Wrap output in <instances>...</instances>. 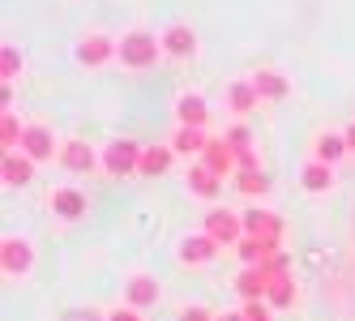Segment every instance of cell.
Masks as SVG:
<instances>
[{"instance_id":"cell-32","label":"cell","mask_w":355,"mask_h":321,"mask_svg":"<svg viewBox=\"0 0 355 321\" xmlns=\"http://www.w3.org/2000/svg\"><path fill=\"white\" fill-rule=\"evenodd\" d=\"M60 321H107V313H98V309H64Z\"/></svg>"},{"instance_id":"cell-13","label":"cell","mask_w":355,"mask_h":321,"mask_svg":"<svg viewBox=\"0 0 355 321\" xmlns=\"http://www.w3.org/2000/svg\"><path fill=\"white\" fill-rule=\"evenodd\" d=\"M218 253H223V244H218V240H210L206 232H193V236L180 240V253H175V257H180L184 266H210Z\"/></svg>"},{"instance_id":"cell-7","label":"cell","mask_w":355,"mask_h":321,"mask_svg":"<svg viewBox=\"0 0 355 321\" xmlns=\"http://www.w3.org/2000/svg\"><path fill=\"white\" fill-rule=\"evenodd\" d=\"M201 232L210 240H218L223 249H236L244 240V218H240V210H206V227Z\"/></svg>"},{"instance_id":"cell-27","label":"cell","mask_w":355,"mask_h":321,"mask_svg":"<svg viewBox=\"0 0 355 321\" xmlns=\"http://www.w3.org/2000/svg\"><path fill=\"white\" fill-rule=\"evenodd\" d=\"M21 64H26V60H21V52H17L13 43H5V47H0V73H5V82L21 78Z\"/></svg>"},{"instance_id":"cell-8","label":"cell","mask_w":355,"mask_h":321,"mask_svg":"<svg viewBox=\"0 0 355 321\" xmlns=\"http://www.w3.org/2000/svg\"><path fill=\"white\" fill-rule=\"evenodd\" d=\"M47 206H52L56 218H64V223H78V218H86L90 202H86V193L82 189H73V184H60L47 193Z\"/></svg>"},{"instance_id":"cell-11","label":"cell","mask_w":355,"mask_h":321,"mask_svg":"<svg viewBox=\"0 0 355 321\" xmlns=\"http://www.w3.org/2000/svg\"><path fill=\"white\" fill-rule=\"evenodd\" d=\"M163 300V287H159V279H150V275H129L124 279V304L129 309H155Z\"/></svg>"},{"instance_id":"cell-25","label":"cell","mask_w":355,"mask_h":321,"mask_svg":"<svg viewBox=\"0 0 355 321\" xmlns=\"http://www.w3.org/2000/svg\"><path fill=\"white\" fill-rule=\"evenodd\" d=\"M266 300H270V309H291V304L300 300V287H295V279H291V275H283V279H270Z\"/></svg>"},{"instance_id":"cell-4","label":"cell","mask_w":355,"mask_h":321,"mask_svg":"<svg viewBox=\"0 0 355 321\" xmlns=\"http://www.w3.org/2000/svg\"><path fill=\"white\" fill-rule=\"evenodd\" d=\"M0 270H5V279H31L35 270V244L26 236H5L0 240Z\"/></svg>"},{"instance_id":"cell-9","label":"cell","mask_w":355,"mask_h":321,"mask_svg":"<svg viewBox=\"0 0 355 321\" xmlns=\"http://www.w3.org/2000/svg\"><path fill=\"white\" fill-rule=\"evenodd\" d=\"M21 155L35 159V163H52V159H60V141H56V133L47 129V125H26V137H21Z\"/></svg>"},{"instance_id":"cell-35","label":"cell","mask_w":355,"mask_h":321,"mask_svg":"<svg viewBox=\"0 0 355 321\" xmlns=\"http://www.w3.org/2000/svg\"><path fill=\"white\" fill-rule=\"evenodd\" d=\"M218 321H244V313H218Z\"/></svg>"},{"instance_id":"cell-3","label":"cell","mask_w":355,"mask_h":321,"mask_svg":"<svg viewBox=\"0 0 355 321\" xmlns=\"http://www.w3.org/2000/svg\"><path fill=\"white\" fill-rule=\"evenodd\" d=\"M141 150L146 146L129 141V137H116L103 146V176L112 180H124V176H137V167H141Z\"/></svg>"},{"instance_id":"cell-31","label":"cell","mask_w":355,"mask_h":321,"mask_svg":"<svg viewBox=\"0 0 355 321\" xmlns=\"http://www.w3.org/2000/svg\"><path fill=\"white\" fill-rule=\"evenodd\" d=\"M223 137H227V146H232L236 155H240V150H252V146H248L252 137H248V129H244V125H232V129H227Z\"/></svg>"},{"instance_id":"cell-10","label":"cell","mask_w":355,"mask_h":321,"mask_svg":"<svg viewBox=\"0 0 355 321\" xmlns=\"http://www.w3.org/2000/svg\"><path fill=\"white\" fill-rule=\"evenodd\" d=\"M159 39H163V56L167 60H189V56H197V31L189 26V21H171Z\"/></svg>"},{"instance_id":"cell-1","label":"cell","mask_w":355,"mask_h":321,"mask_svg":"<svg viewBox=\"0 0 355 321\" xmlns=\"http://www.w3.org/2000/svg\"><path fill=\"white\" fill-rule=\"evenodd\" d=\"M116 60H120L124 69H133V73L155 69V64L163 60V39H159L155 31H124V35H120Z\"/></svg>"},{"instance_id":"cell-6","label":"cell","mask_w":355,"mask_h":321,"mask_svg":"<svg viewBox=\"0 0 355 321\" xmlns=\"http://www.w3.org/2000/svg\"><path fill=\"white\" fill-rule=\"evenodd\" d=\"M116 52H120V39H112L107 31H86L78 39V60L86 69H103L107 60H116Z\"/></svg>"},{"instance_id":"cell-15","label":"cell","mask_w":355,"mask_h":321,"mask_svg":"<svg viewBox=\"0 0 355 321\" xmlns=\"http://www.w3.org/2000/svg\"><path fill=\"white\" fill-rule=\"evenodd\" d=\"M35 159H26L21 150H9L5 159H0V180H5V189H26L35 180Z\"/></svg>"},{"instance_id":"cell-34","label":"cell","mask_w":355,"mask_h":321,"mask_svg":"<svg viewBox=\"0 0 355 321\" xmlns=\"http://www.w3.org/2000/svg\"><path fill=\"white\" fill-rule=\"evenodd\" d=\"M343 137H347V146H351V155H355V120H351V125L343 129Z\"/></svg>"},{"instance_id":"cell-24","label":"cell","mask_w":355,"mask_h":321,"mask_svg":"<svg viewBox=\"0 0 355 321\" xmlns=\"http://www.w3.org/2000/svg\"><path fill=\"white\" fill-rule=\"evenodd\" d=\"M21 137H26V125L17 120L13 107H5V112H0V146H5V155L9 150H21Z\"/></svg>"},{"instance_id":"cell-26","label":"cell","mask_w":355,"mask_h":321,"mask_svg":"<svg viewBox=\"0 0 355 321\" xmlns=\"http://www.w3.org/2000/svg\"><path fill=\"white\" fill-rule=\"evenodd\" d=\"M236 189L244 193V197H266L274 184H270V176L261 167H252V171H236Z\"/></svg>"},{"instance_id":"cell-30","label":"cell","mask_w":355,"mask_h":321,"mask_svg":"<svg viewBox=\"0 0 355 321\" xmlns=\"http://www.w3.org/2000/svg\"><path fill=\"white\" fill-rule=\"evenodd\" d=\"M175 321H218V313L206 309V304H184L180 313H175Z\"/></svg>"},{"instance_id":"cell-33","label":"cell","mask_w":355,"mask_h":321,"mask_svg":"<svg viewBox=\"0 0 355 321\" xmlns=\"http://www.w3.org/2000/svg\"><path fill=\"white\" fill-rule=\"evenodd\" d=\"M107 321H141V313H137V309H129V304H116V309L107 313Z\"/></svg>"},{"instance_id":"cell-20","label":"cell","mask_w":355,"mask_h":321,"mask_svg":"<svg viewBox=\"0 0 355 321\" xmlns=\"http://www.w3.org/2000/svg\"><path fill=\"white\" fill-rule=\"evenodd\" d=\"M236 291H240V300H266L270 279L261 275V266H244L236 275Z\"/></svg>"},{"instance_id":"cell-5","label":"cell","mask_w":355,"mask_h":321,"mask_svg":"<svg viewBox=\"0 0 355 321\" xmlns=\"http://www.w3.org/2000/svg\"><path fill=\"white\" fill-rule=\"evenodd\" d=\"M60 167L73 171V176H94V171H103V155L90 141L69 137V141H60Z\"/></svg>"},{"instance_id":"cell-23","label":"cell","mask_w":355,"mask_h":321,"mask_svg":"<svg viewBox=\"0 0 355 321\" xmlns=\"http://www.w3.org/2000/svg\"><path fill=\"white\" fill-rule=\"evenodd\" d=\"M343 155H351L347 137H343V133H329V129H325V133L317 137V146H313V159H321V163H329V167H334Z\"/></svg>"},{"instance_id":"cell-22","label":"cell","mask_w":355,"mask_h":321,"mask_svg":"<svg viewBox=\"0 0 355 321\" xmlns=\"http://www.w3.org/2000/svg\"><path fill=\"white\" fill-rule=\"evenodd\" d=\"M167 141H171L175 155H197V159H201V150H206L210 137H206V129H184V125H175V133H171Z\"/></svg>"},{"instance_id":"cell-14","label":"cell","mask_w":355,"mask_h":321,"mask_svg":"<svg viewBox=\"0 0 355 321\" xmlns=\"http://www.w3.org/2000/svg\"><path fill=\"white\" fill-rule=\"evenodd\" d=\"M252 90L261 94V103H283V98L291 94V82H287V73H278V69H252Z\"/></svg>"},{"instance_id":"cell-16","label":"cell","mask_w":355,"mask_h":321,"mask_svg":"<svg viewBox=\"0 0 355 321\" xmlns=\"http://www.w3.org/2000/svg\"><path fill=\"white\" fill-rule=\"evenodd\" d=\"M206 120H210V103H206L197 90H189V94L175 98V125H184V129H206Z\"/></svg>"},{"instance_id":"cell-19","label":"cell","mask_w":355,"mask_h":321,"mask_svg":"<svg viewBox=\"0 0 355 321\" xmlns=\"http://www.w3.org/2000/svg\"><path fill=\"white\" fill-rule=\"evenodd\" d=\"M300 189L304 193H329L334 189V167L321 163V159H309L300 167Z\"/></svg>"},{"instance_id":"cell-17","label":"cell","mask_w":355,"mask_h":321,"mask_svg":"<svg viewBox=\"0 0 355 321\" xmlns=\"http://www.w3.org/2000/svg\"><path fill=\"white\" fill-rule=\"evenodd\" d=\"M189 193L201 197V202H218V197H223V176H214V171L197 159V163L189 167Z\"/></svg>"},{"instance_id":"cell-18","label":"cell","mask_w":355,"mask_h":321,"mask_svg":"<svg viewBox=\"0 0 355 321\" xmlns=\"http://www.w3.org/2000/svg\"><path fill=\"white\" fill-rule=\"evenodd\" d=\"M175 150H171V141H155V146H146L141 150V167H137V176L141 180H155V176H167V167H171Z\"/></svg>"},{"instance_id":"cell-28","label":"cell","mask_w":355,"mask_h":321,"mask_svg":"<svg viewBox=\"0 0 355 321\" xmlns=\"http://www.w3.org/2000/svg\"><path fill=\"white\" fill-rule=\"evenodd\" d=\"M236 253H240V261H244V266H257V261H261L266 253H274V249H266L261 240H252V236H244V240L236 244Z\"/></svg>"},{"instance_id":"cell-21","label":"cell","mask_w":355,"mask_h":321,"mask_svg":"<svg viewBox=\"0 0 355 321\" xmlns=\"http://www.w3.org/2000/svg\"><path fill=\"white\" fill-rule=\"evenodd\" d=\"M257 103H261V94L252 90V82H248V78H240V82H232V86H227V107H232L236 116L257 112Z\"/></svg>"},{"instance_id":"cell-12","label":"cell","mask_w":355,"mask_h":321,"mask_svg":"<svg viewBox=\"0 0 355 321\" xmlns=\"http://www.w3.org/2000/svg\"><path fill=\"white\" fill-rule=\"evenodd\" d=\"M201 163H206L214 176H223V180H227V176L236 180V171H240V155L227 146V137H210L206 150H201Z\"/></svg>"},{"instance_id":"cell-2","label":"cell","mask_w":355,"mask_h":321,"mask_svg":"<svg viewBox=\"0 0 355 321\" xmlns=\"http://www.w3.org/2000/svg\"><path fill=\"white\" fill-rule=\"evenodd\" d=\"M240 218H244V236L261 240L266 249H283L287 223H283V218H278L274 210H266V206H244V210H240Z\"/></svg>"},{"instance_id":"cell-29","label":"cell","mask_w":355,"mask_h":321,"mask_svg":"<svg viewBox=\"0 0 355 321\" xmlns=\"http://www.w3.org/2000/svg\"><path fill=\"white\" fill-rule=\"evenodd\" d=\"M244 321H274V309H270V300H244Z\"/></svg>"}]
</instances>
